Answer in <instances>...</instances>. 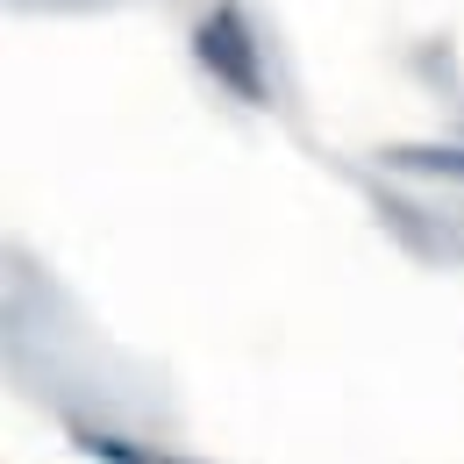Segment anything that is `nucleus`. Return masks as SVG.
<instances>
[{
	"instance_id": "obj_1",
	"label": "nucleus",
	"mask_w": 464,
	"mask_h": 464,
	"mask_svg": "<svg viewBox=\"0 0 464 464\" xmlns=\"http://www.w3.org/2000/svg\"><path fill=\"white\" fill-rule=\"evenodd\" d=\"M193 58L200 72L236 93L243 108H265L272 101V79H265V58H257V36H250V14L236 7V0H215L200 22H193Z\"/></svg>"
},
{
	"instance_id": "obj_2",
	"label": "nucleus",
	"mask_w": 464,
	"mask_h": 464,
	"mask_svg": "<svg viewBox=\"0 0 464 464\" xmlns=\"http://www.w3.org/2000/svg\"><path fill=\"white\" fill-rule=\"evenodd\" d=\"M72 443H79L86 458H101V464H193V458L158 450V443H129L121 429H101V421H72Z\"/></svg>"
}]
</instances>
